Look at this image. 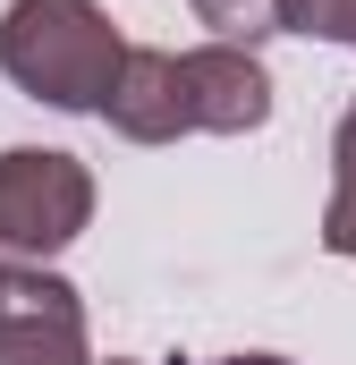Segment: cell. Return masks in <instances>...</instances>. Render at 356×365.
I'll list each match as a JSON object with an SVG mask.
<instances>
[{"mask_svg": "<svg viewBox=\"0 0 356 365\" xmlns=\"http://www.w3.org/2000/svg\"><path fill=\"white\" fill-rule=\"evenodd\" d=\"M127 68V43L102 0H9L0 9V77L51 110H102Z\"/></svg>", "mask_w": 356, "mask_h": 365, "instance_id": "obj_1", "label": "cell"}, {"mask_svg": "<svg viewBox=\"0 0 356 365\" xmlns=\"http://www.w3.org/2000/svg\"><path fill=\"white\" fill-rule=\"evenodd\" d=\"M93 221V170L60 145H9L0 153V255L51 264Z\"/></svg>", "mask_w": 356, "mask_h": 365, "instance_id": "obj_2", "label": "cell"}, {"mask_svg": "<svg viewBox=\"0 0 356 365\" xmlns=\"http://www.w3.org/2000/svg\"><path fill=\"white\" fill-rule=\"evenodd\" d=\"M0 365H93L85 297L43 264L0 272Z\"/></svg>", "mask_w": 356, "mask_h": 365, "instance_id": "obj_3", "label": "cell"}, {"mask_svg": "<svg viewBox=\"0 0 356 365\" xmlns=\"http://www.w3.org/2000/svg\"><path fill=\"white\" fill-rule=\"evenodd\" d=\"M178 77H187L195 136H246L271 119V77L255 43H195V51H178Z\"/></svg>", "mask_w": 356, "mask_h": 365, "instance_id": "obj_4", "label": "cell"}, {"mask_svg": "<svg viewBox=\"0 0 356 365\" xmlns=\"http://www.w3.org/2000/svg\"><path fill=\"white\" fill-rule=\"evenodd\" d=\"M102 119H110L127 145H178V136H195L178 51H127L119 86H110V102H102Z\"/></svg>", "mask_w": 356, "mask_h": 365, "instance_id": "obj_5", "label": "cell"}, {"mask_svg": "<svg viewBox=\"0 0 356 365\" xmlns=\"http://www.w3.org/2000/svg\"><path fill=\"white\" fill-rule=\"evenodd\" d=\"M323 247L356 255V102L340 110V136H331V204H323Z\"/></svg>", "mask_w": 356, "mask_h": 365, "instance_id": "obj_6", "label": "cell"}, {"mask_svg": "<svg viewBox=\"0 0 356 365\" xmlns=\"http://www.w3.org/2000/svg\"><path fill=\"white\" fill-rule=\"evenodd\" d=\"M212 43H255V34H280V0H187Z\"/></svg>", "mask_w": 356, "mask_h": 365, "instance_id": "obj_7", "label": "cell"}, {"mask_svg": "<svg viewBox=\"0 0 356 365\" xmlns=\"http://www.w3.org/2000/svg\"><path fill=\"white\" fill-rule=\"evenodd\" d=\"M280 34H323L356 51V0H280Z\"/></svg>", "mask_w": 356, "mask_h": 365, "instance_id": "obj_8", "label": "cell"}, {"mask_svg": "<svg viewBox=\"0 0 356 365\" xmlns=\"http://www.w3.org/2000/svg\"><path fill=\"white\" fill-rule=\"evenodd\" d=\"M212 365H288V357H212Z\"/></svg>", "mask_w": 356, "mask_h": 365, "instance_id": "obj_9", "label": "cell"}, {"mask_svg": "<svg viewBox=\"0 0 356 365\" xmlns=\"http://www.w3.org/2000/svg\"><path fill=\"white\" fill-rule=\"evenodd\" d=\"M110 365H127V357H110Z\"/></svg>", "mask_w": 356, "mask_h": 365, "instance_id": "obj_10", "label": "cell"}]
</instances>
